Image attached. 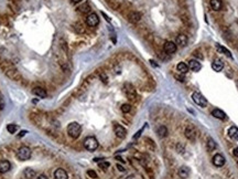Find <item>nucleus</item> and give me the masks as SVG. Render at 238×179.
<instances>
[{"label": "nucleus", "instance_id": "43", "mask_svg": "<svg viewBox=\"0 0 238 179\" xmlns=\"http://www.w3.org/2000/svg\"><path fill=\"white\" fill-rule=\"evenodd\" d=\"M71 1H72L73 4H78V2H80L82 0H71Z\"/></svg>", "mask_w": 238, "mask_h": 179}, {"label": "nucleus", "instance_id": "12", "mask_svg": "<svg viewBox=\"0 0 238 179\" xmlns=\"http://www.w3.org/2000/svg\"><path fill=\"white\" fill-rule=\"evenodd\" d=\"M32 93H33L35 96L41 97V99H45V97L48 96L46 91H45L43 87H40V86H36V87H34V89L32 90Z\"/></svg>", "mask_w": 238, "mask_h": 179}, {"label": "nucleus", "instance_id": "38", "mask_svg": "<svg viewBox=\"0 0 238 179\" xmlns=\"http://www.w3.org/2000/svg\"><path fill=\"white\" fill-rule=\"evenodd\" d=\"M117 168H118V170L119 171H125V168L124 167H123V166H121V165H117Z\"/></svg>", "mask_w": 238, "mask_h": 179}, {"label": "nucleus", "instance_id": "9", "mask_svg": "<svg viewBox=\"0 0 238 179\" xmlns=\"http://www.w3.org/2000/svg\"><path fill=\"white\" fill-rule=\"evenodd\" d=\"M163 50L167 54H172V53H174L176 51V44L174 42H172V41H168V42L164 43Z\"/></svg>", "mask_w": 238, "mask_h": 179}, {"label": "nucleus", "instance_id": "13", "mask_svg": "<svg viewBox=\"0 0 238 179\" xmlns=\"http://www.w3.org/2000/svg\"><path fill=\"white\" fill-rule=\"evenodd\" d=\"M10 168H11V164H10L9 160H7V159L0 160V173L1 174H5L7 171H9Z\"/></svg>", "mask_w": 238, "mask_h": 179}, {"label": "nucleus", "instance_id": "35", "mask_svg": "<svg viewBox=\"0 0 238 179\" xmlns=\"http://www.w3.org/2000/svg\"><path fill=\"white\" fill-rule=\"evenodd\" d=\"M99 76H100V80H102L104 83H107V82H108V78H107V75L105 74V73H100Z\"/></svg>", "mask_w": 238, "mask_h": 179}, {"label": "nucleus", "instance_id": "30", "mask_svg": "<svg viewBox=\"0 0 238 179\" xmlns=\"http://www.w3.org/2000/svg\"><path fill=\"white\" fill-rule=\"evenodd\" d=\"M7 130L9 132L10 134H15V130H17V125H15V124L7 125Z\"/></svg>", "mask_w": 238, "mask_h": 179}, {"label": "nucleus", "instance_id": "16", "mask_svg": "<svg viewBox=\"0 0 238 179\" xmlns=\"http://www.w3.org/2000/svg\"><path fill=\"white\" fill-rule=\"evenodd\" d=\"M190 175H191V170H190V168L186 167V166H182L181 168L178 169V176H180L181 178L186 179L190 177Z\"/></svg>", "mask_w": 238, "mask_h": 179}, {"label": "nucleus", "instance_id": "11", "mask_svg": "<svg viewBox=\"0 0 238 179\" xmlns=\"http://www.w3.org/2000/svg\"><path fill=\"white\" fill-rule=\"evenodd\" d=\"M213 164L216 166V167H222L225 164V157L223 155L220 154H216L213 157Z\"/></svg>", "mask_w": 238, "mask_h": 179}, {"label": "nucleus", "instance_id": "15", "mask_svg": "<svg viewBox=\"0 0 238 179\" xmlns=\"http://www.w3.org/2000/svg\"><path fill=\"white\" fill-rule=\"evenodd\" d=\"M55 179H69V175L63 168H57L54 171Z\"/></svg>", "mask_w": 238, "mask_h": 179}, {"label": "nucleus", "instance_id": "36", "mask_svg": "<svg viewBox=\"0 0 238 179\" xmlns=\"http://www.w3.org/2000/svg\"><path fill=\"white\" fill-rule=\"evenodd\" d=\"M141 133H142V129H140L139 132H137V133H136V135H134V139H137V138H138L139 136L141 135Z\"/></svg>", "mask_w": 238, "mask_h": 179}, {"label": "nucleus", "instance_id": "29", "mask_svg": "<svg viewBox=\"0 0 238 179\" xmlns=\"http://www.w3.org/2000/svg\"><path fill=\"white\" fill-rule=\"evenodd\" d=\"M73 28H74V30L77 32V33H84L85 32L84 25H82L80 22H75L74 25H73Z\"/></svg>", "mask_w": 238, "mask_h": 179}, {"label": "nucleus", "instance_id": "42", "mask_svg": "<svg viewBox=\"0 0 238 179\" xmlns=\"http://www.w3.org/2000/svg\"><path fill=\"white\" fill-rule=\"evenodd\" d=\"M116 159H118L119 161H121V163H125V160L123 158H121V157H119V156H117V157H116Z\"/></svg>", "mask_w": 238, "mask_h": 179}, {"label": "nucleus", "instance_id": "14", "mask_svg": "<svg viewBox=\"0 0 238 179\" xmlns=\"http://www.w3.org/2000/svg\"><path fill=\"white\" fill-rule=\"evenodd\" d=\"M141 19V13L138 11H131L128 15V20L132 23H137Z\"/></svg>", "mask_w": 238, "mask_h": 179}, {"label": "nucleus", "instance_id": "28", "mask_svg": "<svg viewBox=\"0 0 238 179\" xmlns=\"http://www.w3.org/2000/svg\"><path fill=\"white\" fill-rule=\"evenodd\" d=\"M206 145H207V150H209V152H212V150L216 148V143H215V140L212 137H208L207 138Z\"/></svg>", "mask_w": 238, "mask_h": 179}, {"label": "nucleus", "instance_id": "44", "mask_svg": "<svg viewBox=\"0 0 238 179\" xmlns=\"http://www.w3.org/2000/svg\"><path fill=\"white\" fill-rule=\"evenodd\" d=\"M237 165H238V163H237Z\"/></svg>", "mask_w": 238, "mask_h": 179}, {"label": "nucleus", "instance_id": "2", "mask_svg": "<svg viewBox=\"0 0 238 179\" xmlns=\"http://www.w3.org/2000/svg\"><path fill=\"white\" fill-rule=\"evenodd\" d=\"M31 154H32V152H31V149L29 147L22 146L17 152V158L21 160V161H25V160L31 158Z\"/></svg>", "mask_w": 238, "mask_h": 179}, {"label": "nucleus", "instance_id": "7", "mask_svg": "<svg viewBox=\"0 0 238 179\" xmlns=\"http://www.w3.org/2000/svg\"><path fill=\"white\" fill-rule=\"evenodd\" d=\"M86 23H87V25L88 27H96V25L99 23V18L98 16L96 15V13H89L88 16H87V18H86Z\"/></svg>", "mask_w": 238, "mask_h": 179}, {"label": "nucleus", "instance_id": "23", "mask_svg": "<svg viewBox=\"0 0 238 179\" xmlns=\"http://www.w3.org/2000/svg\"><path fill=\"white\" fill-rule=\"evenodd\" d=\"M23 175H24V177L27 179H33L35 178L36 173H35V170H33L32 168H25L24 171H23Z\"/></svg>", "mask_w": 238, "mask_h": 179}, {"label": "nucleus", "instance_id": "31", "mask_svg": "<svg viewBox=\"0 0 238 179\" xmlns=\"http://www.w3.org/2000/svg\"><path fill=\"white\" fill-rule=\"evenodd\" d=\"M109 166H110V164H109L108 161H99L98 163V167L100 169H103V170H106Z\"/></svg>", "mask_w": 238, "mask_h": 179}, {"label": "nucleus", "instance_id": "21", "mask_svg": "<svg viewBox=\"0 0 238 179\" xmlns=\"http://www.w3.org/2000/svg\"><path fill=\"white\" fill-rule=\"evenodd\" d=\"M176 70L181 74H186L188 72V65L184 62H180L178 65H176Z\"/></svg>", "mask_w": 238, "mask_h": 179}, {"label": "nucleus", "instance_id": "24", "mask_svg": "<svg viewBox=\"0 0 238 179\" xmlns=\"http://www.w3.org/2000/svg\"><path fill=\"white\" fill-rule=\"evenodd\" d=\"M209 5L212 7V9L215 10V11H219L222 9V1L220 0H211Z\"/></svg>", "mask_w": 238, "mask_h": 179}, {"label": "nucleus", "instance_id": "18", "mask_svg": "<svg viewBox=\"0 0 238 179\" xmlns=\"http://www.w3.org/2000/svg\"><path fill=\"white\" fill-rule=\"evenodd\" d=\"M188 65V69L194 71V72H198L201 70V63H198V61H196V60H191Z\"/></svg>", "mask_w": 238, "mask_h": 179}, {"label": "nucleus", "instance_id": "4", "mask_svg": "<svg viewBox=\"0 0 238 179\" xmlns=\"http://www.w3.org/2000/svg\"><path fill=\"white\" fill-rule=\"evenodd\" d=\"M5 73H6V75H7L9 79L12 80V81H15V82H20V81H22V76H21V74L18 72V70L15 69L13 66H12V68H10V69H8V70H6Z\"/></svg>", "mask_w": 238, "mask_h": 179}, {"label": "nucleus", "instance_id": "40", "mask_svg": "<svg viewBox=\"0 0 238 179\" xmlns=\"http://www.w3.org/2000/svg\"><path fill=\"white\" fill-rule=\"evenodd\" d=\"M36 179H49V178H48V177H46L45 175H40V176Z\"/></svg>", "mask_w": 238, "mask_h": 179}, {"label": "nucleus", "instance_id": "20", "mask_svg": "<svg viewBox=\"0 0 238 179\" xmlns=\"http://www.w3.org/2000/svg\"><path fill=\"white\" fill-rule=\"evenodd\" d=\"M228 136L234 140H238V127L236 126H232L228 129Z\"/></svg>", "mask_w": 238, "mask_h": 179}, {"label": "nucleus", "instance_id": "39", "mask_svg": "<svg viewBox=\"0 0 238 179\" xmlns=\"http://www.w3.org/2000/svg\"><path fill=\"white\" fill-rule=\"evenodd\" d=\"M27 133H28L27 130H21V132H20V134H19V137H22V136H24Z\"/></svg>", "mask_w": 238, "mask_h": 179}, {"label": "nucleus", "instance_id": "6", "mask_svg": "<svg viewBox=\"0 0 238 179\" xmlns=\"http://www.w3.org/2000/svg\"><path fill=\"white\" fill-rule=\"evenodd\" d=\"M124 92L129 99H136V95H137L136 94V90H134V87L130 83H126L124 85Z\"/></svg>", "mask_w": 238, "mask_h": 179}, {"label": "nucleus", "instance_id": "41", "mask_svg": "<svg viewBox=\"0 0 238 179\" xmlns=\"http://www.w3.org/2000/svg\"><path fill=\"white\" fill-rule=\"evenodd\" d=\"M234 155H235L236 157H238V147H236V148L234 149Z\"/></svg>", "mask_w": 238, "mask_h": 179}, {"label": "nucleus", "instance_id": "8", "mask_svg": "<svg viewBox=\"0 0 238 179\" xmlns=\"http://www.w3.org/2000/svg\"><path fill=\"white\" fill-rule=\"evenodd\" d=\"M114 132L118 138H125L126 135H127L126 128H125L124 126H121V125H119V124H116L114 126Z\"/></svg>", "mask_w": 238, "mask_h": 179}, {"label": "nucleus", "instance_id": "1", "mask_svg": "<svg viewBox=\"0 0 238 179\" xmlns=\"http://www.w3.org/2000/svg\"><path fill=\"white\" fill-rule=\"evenodd\" d=\"M67 134L71 138L76 139L79 137V135L82 133V126L77 123V122H72L69 123V126H67Z\"/></svg>", "mask_w": 238, "mask_h": 179}, {"label": "nucleus", "instance_id": "25", "mask_svg": "<svg viewBox=\"0 0 238 179\" xmlns=\"http://www.w3.org/2000/svg\"><path fill=\"white\" fill-rule=\"evenodd\" d=\"M157 134L160 138H163L168 135V128L165 126H159L158 129H157Z\"/></svg>", "mask_w": 238, "mask_h": 179}, {"label": "nucleus", "instance_id": "5", "mask_svg": "<svg viewBox=\"0 0 238 179\" xmlns=\"http://www.w3.org/2000/svg\"><path fill=\"white\" fill-rule=\"evenodd\" d=\"M192 99H193V102L195 104L200 105V106H202V107H205V106L207 105V99H205L201 93H198V92L192 93Z\"/></svg>", "mask_w": 238, "mask_h": 179}, {"label": "nucleus", "instance_id": "17", "mask_svg": "<svg viewBox=\"0 0 238 179\" xmlns=\"http://www.w3.org/2000/svg\"><path fill=\"white\" fill-rule=\"evenodd\" d=\"M212 68H213V70L215 71V72H220V71L224 69L223 61H222V60L216 59L213 63H212Z\"/></svg>", "mask_w": 238, "mask_h": 179}, {"label": "nucleus", "instance_id": "33", "mask_svg": "<svg viewBox=\"0 0 238 179\" xmlns=\"http://www.w3.org/2000/svg\"><path fill=\"white\" fill-rule=\"evenodd\" d=\"M87 175L89 176V178H93V179L98 178V176H97V174H96V171H95V170H92V169L87 170Z\"/></svg>", "mask_w": 238, "mask_h": 179}, {"label": "nucleus", "instance_id": "22", "mask_svg": "<svg viewBox=\"0 0 238 179\" xmlns=\"http://www.w3.org/2000/svg\"><path fill=\"white\" fill-rule=\"evenodd\" d=\"M176 43L180 47H185L186 43H188V37L185 35H178L176 37Z\"/></svg>", "mask_w": 238, "mask_h": 179}, {"label": "nucleus", "instance_id": "19", "mask_svg": "<svg viewBox=\"0 0 238 179\" xmlns=\"http://www.w3.org/2000/svg\"><path fill=\"white\" fill-rule=\"evenodd\" d=\"M212 115H213L215 118H218V119H226V117H227L226 114H225V112H223L222 109H213Z\"/></svg>", "mask_w": 238, "mask_h": 179}, {"label": "nucleus", "instance_id": "27", "mask_svg": "<svg viewBox=\"0 0 238 179\" xmlns=\"http://www.w3.org/2000/svg\"><path fill=\"white\" fill-rule=\"evenodd\" d=\"M216 49H217L218 52L223 53V54H225L226 56H228V58H232V53H230V51H229L228 49H226L225 47H222V45H219V44H216Z\"/></svg>", "mask_w": 238, "mask_h": 179}, {"label": "nucleus", "instance_id": "32", "mask_svg": "<svg viewBox=\"0 0 238 179\" xmlns=\"http://www.w3.org/2000/svg\"><path fill=\"white\" fill-rule=\"evenodd\" d=\"M130 111H131V105L130 104L121 105V112H123V113H129Z\"/></svg>", "mask_w": 238, "mask_h": 179}, {"label": "nucleus", "instance_id": "10", "mask_svg": "<svg viewBox=\"0 0 238 179\" xmlns=\"http://www.w3.org/2000/svg\"><path fill=\"white\" fill-rule=\"evenodd\" d=\"M185 137L186 138H188L190 140H194V139L196 138V130H195V128H194L193 126H188L186 128H185Z\"/></svg>", "mask_w": 238, "mask_h": 179}, {"label": "nucleus", "instance_id": "26", "mask_svg": "<svg viewBox=\"0 0 238 179\" xmlns=\"http://www.w3.org/2000/svg\"><path fill=\"white\" fill-rule=\"evenodd\" d=\"M77 11L80 12V13H88L89 11H90V7H89V5L87 2H84V4H82V5L77 8Z\"/></svg>", "mask_w": 238, "mask_h": 179}, {"label": "nucleus", "instance_id": "34", "mask_svg": "<svg viewBox=\"0 0 238 179\" xmlns=\"http://www.w3.org/2000/svg\"><path fill=\"white\" fill-rule=\"evenodd\" d=\"M5 106H6L5 97H4V95H2V93L0 92V111H2V109H5Z\"/></svg>", "mask_w": 238, "mask_h": 179}, {"label": "nucleus", "instance_id": "3", "mask_svg": "<svg viewBox=\"0 0 238 179\" xmlns=\"http://www.w3.org/2000/svg\"><path fill=\"white\" fill-rule=\"evenodd\" d=\"M84 147L89 152H94V150L98 148V140L93 136H89L87 138H85Z\"/></svg>", "mask_w": 238, "mask_h": 179}, {"label": "nucleus", "instance_id": "37", "mask_svg": "<svg viewBox=\"0 0 238 179\" xmlns=\"http://www.w3.org/2000/svg\"><path fill=\"white\" fill-rule=\"evenodd\" d=\"M102 15L104 16V18L105 19H106V21H108V22H110V19H109V17L107 15H106V13H105V12H102Z\"/></svg>", "mask_w": 238, "mask_h": 179}]
</instances>
